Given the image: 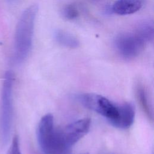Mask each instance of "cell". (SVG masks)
I'll return each mask as SVG.
<instances>
[{"label": "cell", "instance_id": "ba28073f", "mask_svg": "<svg viewBox=\"0 0 154 154\" xmlns=\"http://www.w3.org/2000/svg\"><path fill=\"white\" fill-rule=\"evenodd\" d=\"M144 4V0H117L112 6V11L119 15L133 14L139 11Z\"/></svg>", "mask_w": 154, "mask_h": 154}, {"label": "cell", "instance_id": "6da1fadb", "mask_svg": "<svg viewBox=\"0 0 154 154\" xmlns=\"http://www.w3.org/2000/svg\"><path fill=\"white\" fill-rule=\"evenodd\" d=\"M37 11V5L29 6L23 12L18 21L14 37V61L16 63L22 62L31 50Z\"/></svg>", "mask_w": 154, "mask_h": 154}, {"label": "cell", "instance_id": "7a4b0ae2", "mask_svg": "<svg viewBox=\"0 0 154 154\" xmlns=\"http://www.w3.org/2000/svg\"><path fill=\"white\" fill-rule=\"evenodd\" d=\"M37 136L38 145L44 154H68L69 152L63 144L60 130L55 129L52 114H47L42 117Z\"/></svg>", "mask_w": 154, "mask_h": 154}, {"label": "cell", "instance_id": "5b68a950", "mask_svg": "<svg viewBox=\"0 0 154 154\" xmlns=\"http://www.w3.org/2000/svg\"><path fill=\"white\" fill-rule=\"evenodd\" d=\"M146 43L135 31L121 33L114 39V45L119 54L126 59L138 56Z\"/></svg>", "mask_w": 154, "mask_h": 154}, {"label": "cell", "instance_id": "8992f818", "mask_svg": "<svg viewBox=\"0 0 154 154\" xmlns=\"http://www.w3.org/2000/svg\"><path fill=\"white\" fill-rule=\"evenodd\" d=\"M91 122L89 119L78 120L60 130L63 144L70 150L71 147L79 141L88 132Z\"/></svg>", "mask_w": 154, "mask_h": 154}, {"label": "cell", "instance_id": "9c48e42d", "mask_svg": "<svg viewBox=\"0 0 154 154\" xmlns=\"http://www.w3.org/2000/svg\"><path fill=\"white\" fill-rule=\"evenodd\" d=\"M54 36L57 42L64 47L76 48L79 45L76 37L65 31L57 30L55 32Z\"/></svg>", "mask_w": 154, "mask_h": 154}, {"label": "cell", "instance_id": "277c9868", "mask_svg": "<svg viewBox=\"0 0 154 154\" xmlns=\"http://www.w3.org/2000/svg\"><path fill=\"white\" fill-rule=\"evenodd\" d=\"M78 99L85 107L106 119L111 125L119 117L120 105L114 103L103 96L94 93H85L78 96Z\"/></svg>", "mask_w": 154, "mask_h": 154}, {"label": "cell", "instance_id": "30bf717a", "mask_svg": "<svg viewBox=\"0 0 154 154\" xmlns=\"http://www.w3.org/2000/svg\"><path fill=\"white\" fill-rule=\"evenodd\" d=\"M135 32L138 34L146 43L151 41L153 38L154 28L153 23L150 21H144L137 27Z\"/></svg>", "mask_w": 154, "mask_h": 154}, {"label": "cell", "instance_id": "52a82bcc", "mask_svg": "<svg viewBox=\"0 0 154 154\" xmlns=\"http://www.w3.org/2000/svg\"><path fill=\"white\" fill-rule=\"evenodd\" d=\"M134 117V106L130 103H122L120 105L119 117L112 125L119 129H128L133 124Z\"/></svg>", "mask_w": 154, "mask_h": 154}, {"label": "cell", "instance_id": "3957f363", "mask_svg": "<svg viewBox=\"0 0 154 154\" xmlns=\"http://www.w3.org/2000/svg\"><path fill=\"white\" fill-rule=\"evenodd\" d=\"M13 77L11 72L5 73L1 95L0 126L2 137L5 142L8 140L12 124Z\"/></svg>", "mask_w": 154, "mask_h": 154}, {"label": "cell", "instance_id": "7c38bea8", "mask_svg": "<svg viewBox=\"0 0 154 154\" xmlns=\"http://www.w3.org/2000/svg\"><path fill=\"white\" fill-rule=\"evenodd\" d=\"M63 14L64 17L69 20L76 19L78 16V11L73 5H68L66 6L63 10Z\"/></svg>", "mask_w": 154, "mask_h": 154}, {"label": "cell", "instance_id": "5bb4252c", "mask_svg": "<svg viewBox=\"0 0 154 154\" xmlns=\"http://www.w3.org/2000/svg\"><path fill=\"white\" fill-rule=\"evenodd\" d=\"M82 154H88V153H82Z\"/></svg>", "mask_w": 154, "mask_h": 154}, {"label": "cell", "instance_id": "4fadbf2b", "mask_svg": "<svg viewBox=\"0 0 154 154\" xmlns=\"http://www.w3.org/2000/svg\"><path fill=\"white\" fill-rule=\"evenodd\" d=\"M7 154H21L19 145V140L17 135H15L13 137L12 143L10 146V148Z\"/></svg>", "mask_w": 154, "mask_h": 154}, {"label": "cell", "instance_id": "8fae6325", "mask_svg": "<svg viewBox=\"0 0 154 154\" xmlns=\"http://www.w3.org/2000/svg\"><path fill=\"white\" fill-rule=\"evenodd\" d=\"M137 96L139 102L143 107L144 111L148 115L149 117L152 119L153 113L152 109L150 107V103L148 101V97L147 96L146 92L143 87H138L137 88Z\"/></svg>", "mask_w": 154, "mask_h": 154}]
</instances>
